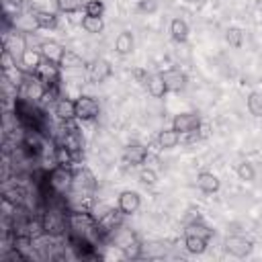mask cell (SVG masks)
<instances>
[{"label": "cell", "instance_id": "cell-6", "mask_svg": "<svg viewBox=\"0 0 262 262\" xmlns=\"http://www.w3.org/2000/svg\"><path fill=\"white\" fill-rule=\"evenodd\" d=\"M123 217H125V213L119 207H108L106 213L98 219V231L102 233V237L104 235H113L123 225Z\"/></svg>", "mask_w": 262, "mask_h": 262}, {"label": "cell", "instance_id": "cell-9", "mask_svg": "<svg viewBox=\"0 0 262 262\" xmlns=\"http://www.w3.org/2000/svg\"><path fill=\"white\" fill-rule=\"evenodd\" d=\"M225 250L227 254L235 258H246L252 252V242L244 235H227L225 237Z\"/></svg>", "mask_w": 262, "mask_h": 262}, {"label": "cell", "instance_id": "cell-11", "mask_svg": "<svg viewBox=\"0 0 262 262\" xmlns=\"http://www.w3.org/2000/svg\"><path fill=\"white\" fill-rule=\"evenodd\" d=\"M41 61H43V53L39 49H35V47H27L23 51V55L18 57V68L25 74H35L37 68L41 66Z\"/></svg>", "mask_w": 262, "mask_h": 262}, {"label": "cell", "instance_id": "cell-38", "mask_svg": "<svg viewBox=\"0 0 262 262\" xmlns=\"http://www.w3.org/2000/svg\"><path fill=\"white\" fill-rule=\"evenodd\" d=\"M156 8H158L156 0H139V2H137V10H139V12L151 14V12H156Z\"/></svg>", "mask_w": 262, "mask_h": 262}, {"label": "cell", "instance_id": "cell-32", "mask_svg": "<svg viewBox=\"0 0 262 262\" xmlns=\"http://www.w3.org/2000/svg\"><path fill=\"white\" fill-rule=\"evenodd\" d=\"M225 41L231 45V47H242V43H244V31L239 29V27H229L227 31H225Z\"/></svg>", "mask_w": 262, "mask_h": 262}, {"label": "cell", "instance_id": "cell-35", "mask_svg": "<svg viewBox=\"0 0 262 262\" xmlns=\"http://www.w3.org/2000/svg\"><path fill=\"white\" fill-rule=\"evenodd\" d=\"M84 14L102 16V14H104V2H102V0H86V4H84Z\"/></svg>", "mask_w": 262, "mask_h": 262}, {"label": "cell", "instance_id": "cell-18", "mask_svg": "<svg viewBox=\"0 0 262 262\" xmlns=\"http://www.w3.org/2000/svg\"><path fill=\"white\" fill-rule=\"evenodd\" d=\"M33 25L43 31H51L57 27V14L51 10H35L33 12Z\"/></svg>", "mask_w": 262, "mask_h": 262}, {"label": "cell", "instance_id": "cell-20", "mask_svg": "<svg viewBox=\"0 0 262 262\" xmlns=\"http://www.w3.org/2000/svg\"><path fill=\"white\" fill-rule=\"evenodd\" d=\"M196 186H199L205 194H215V192L221 188V182H219V178H217L213 172H199V176H196Z\"/></svg>", "mask_w": 262, "mask_h": 262}, {"label": "cell", "instance_id": "cell-37", "mask_svg": "<svg viewBox=\"0 0 262 262\" xmlns=\"http://www.w3.org/2000/svg\"><path fill=\"white\" fill-rule=\"evenodd\" d=\"M131 76H133V80H135L139 86H147L149 74H147L143 68H133V70H131Z\"/></svg>", "mask_w": 262, "mask_h": 262}, {"label": "cell", "instance_id": "cell-13", "mask_svg": "<svg viewBox=\"0 0 262 262\" xmlns=\"http://www.w3.org/2000/svg\"><path fill=\"white\" fill-rule=\"evenodd\" d=\"M88 76H90V80L92 82H96V84H102L104 80H108L111 76H113V66L106 61V59H94L90 66H88Z\"/></svg>", "mask_w": 262, "mask_h": 262}, {"label": "cell", "instance_id": "cell-8", "mask_svg": "<svg viewBox=\"0 0 262 262\" xmlns=\"http://www.w3.org/2000/svg\"><path fill=\"white\" fill-rule=\"evenodd\" d=\"M147 154H149L147 145L133 141V143L125 145V149H123V162H125L127 166H143Z\"/></svg>", "mask_w": 262, "mask_h": 262}, {"label": "cell", "instance_id": "cell-7", "mask_svg": "<svg viewBox=\"0 0 262 262\" xmlns=\"http://www.w3.org/2000/svg\"><path fill=\"white\" fill-rule=\"evenodd\" d=\"M35 74L41 78V82H43L45 86H59V80H61L59 63H53V61H49V59H43Z\"/></svg>", "mask_w": 262, "mask_h": 262}, {"label": "cell", "instance_id": "cell-29", "mask_svg": "<svg viewBox=\"0 0 262 262\" xmlns=\"http://www.w3.org/2000/svg\"><path fill=\"white\" fill-rule=\"evenodd\" d=\"M84 4L86 2H82V0H55L57 10L63 12V14H76L84 8Z\"/></svg>", "mask_w": 262, "mask_h": 262}, {"label": "cell", "instance_id": "cell-19", "mask_svg": "<svg viewBox=\"0 0 262 262\" xmlns=\"http://www.w3.org/2000/svg\"><path fill=\"white\" fill-rule=\"evenodd\" d=\"M39 51L43 53V59H49L53 63H59L61 57H63V53H66V49L57 41H41Z\"/></svg>", "mask_w": 262, "mask_h": 262}, {"label": "cell", "instance_id": "cell-33", "mask_svg": "<svg viewBox=\"0 0 262 262\" xmlns=\"http://www.w3.org/2000/svg\"><path fill=\"white\" fill-rule=\"evenodd\" d=\"M248 111L254 117H262V92H250L248 94Z\"/></svg>", "mask_w": 262, "mask_h": 262}, {"label": "cell", "instance_id": "cell-34", "mask_svg": "<svg viewBox=\"0 0 262 262\" xmlns=\"http://www.w3.org/2000/svg\"><path fill=\"white\" fill-rule=\"evenodd\" d=\"M186 233H194V235H201V237L209 239V237L213 235V229L207 227L203 221H196V223H190V225L186 227Z\"/></svg>", "mask_w": 262, "mask_h": 262}, {"label": "cell", "instance_id": "cell-2", "mask_svg": "<svg viewBox=\"0 0 262 262\" xmlns=\"http://www.w3.org/2000/svg\"><path fill=\"white\" fill-rule=\"evenodd\" d=\"M41 221H43V229L47 235L61 237L68 231V213L59 207L47 205L45 211L41 213Z\"/></svg>", "mask_w": 262, "mask_h": 262}, {"label": "cell", "instance_id": "cell-14", "mask_svg": "<svg viewBox=\"0 0 262 262\" xmlns=\"http://www.w3.org/2000/svg\"><path fill=\"white\" fill-rule=\"evenodd\" d=\"M53 115L59 121H72V119H76V100H72V98H68V96L61 94L53 102Z\"/></svg>", "mask_w": 262, "mask_h": 262}, {"label": "cell", "instance_id": "cell-26", "mask_svg": "<svg viewBox=\"0 0 262 262\" xmlns=\"http://www.w3.org/2000/svg\"><path fill=\"white\" fill-rule=\"evenodd\" d=\"M80 25H82V29H84L86 33H90V35H98V33H102V29H104L102 16H92V14H84L82 20H80Z\"/></svg>", "mask_w": 262, "mask_h": 262}, {"label": "cell", "instance_id": "cell-25", "mask_svg": "<svg viewBox=\"0 0 262 262\" xmlns=\"http://www.w3.org/2000/svg\"><path fill=\"white\" fill-rule=\"evenodd\" d=\"M145 88H147V92H149L154 98H162V96L168 92L162 74H151L149 80H147V86H145Z\"/></svg>", "mask_w": 262, "mask_h": 262}, {"label": "cell", "instance_id": "cell-16", "mask_svg": "<svg viewBox=\"0 0 262 262\" xmlns=\"http://www.w3.org/2000/svg\"><path fill=\"white\" fill-rule=\"evenodd\" d=\"M2 201L10 203L12 207H25L27 205V190H25V186L18 184V182L6 186L4 188V194H2Z\"/></svg>", "mask_w": 262, "mask_h": 262}, {"label": "cell", "instance_id": "cell-4", "mask_svg": "<svg viewBox=\"0 0 262 262\" xmlns=\"http://www.w3.org/2000/svg\"><path fill=\"white\" fill-rule=\"evenodd\" d=\"M100 113V104L96 98L88 96V94H80L76 98V119L80 123H88V121H94Z\"/></svg>", "mask_w": 262, "mask_h": 262}, {"label": "cell", "instance_id": "cell-27", "mask_svg": "<svg viewBox=\"0 0 262 262\" xmlns=\"http://www.w3.org/2000/svg\"><path fill=\"white\" fill-rule=\"evenodd\" d=\"M76 156L66 147V145H61V143H55V162H57V166H68V168H72L74 164H76Z\"/></svg>", "mask_w": 262, "mask_h": 262}, {"label": "cell", "instance_id": "cell-30", "mask_svg": "<svg viewBox=\"0 0 262 262\" xmlns=\"http://www.w3.org/2000/svg\"><path fill=\"white\" fill-rule=\"evenodd\" d=\"M235 174H237V178H239V180H244V182H252V180L256 178V170H254L252 162H248V160H244V162H239V164H237Z\"/></svg>", "mask_w": 262, "mask_h": 262}, {"label": "cell", "instance_id": "cell-36", "mask_svg": "<svg viewBox=\"0 0 262 262\" xmlns=\"http://www.w3.org/2000/svg\"><path fill=\"white\" fill-rule=\"evenodd\" d=\"M139 182H141V184H145V186L156 184V182H158V172H156L154 168L143 166V168H141V172H139Z\"/></svg>", "mask_w": 262, "mask_h": 262}, {"label": "cell", "instance_id": "cell-28", "mask_svg": "<svg viewBox=\"0 0 262 262\" xmlns=\"http://www.w3.org/2000/svg\"><path fill=\"white\" fill-rule=\"evenodd\" d=\"M59 68H63V70H80V68H84V59L76 51H68L66 49V53H63V57L59 61Z\"/></svg>", "mask_w": 262, "mask_h": 262}, {"label": "cell", "instance_id": "cell-5", "mask_svg": "<svg viewBox=\"0 0 262 262\" xmlns=\"http://www.w3.org/2000/svg\"><path fill=\"white\" fill-rule=\"evenodd\" d=\"M98 182H96V176L88 170V168H74V186H72V192H78V194H92L96 190Z\"/></svg>", "mask_w": 262, "mask_h": 262}, {"label": "cell", "instance_id": "cell-15", "mask_svg": "<svg viewBox=\"0 0 262 262\" xmlns=\"http://www.w3.org/2000/svg\"><path fill=\"white\" fill-rule=\"evenodd\" d=\"M117 207L125 213V215H133L139 211L141 207V196L135 192V190H123L117 199Z\"/></svg>", "mask_w": 262, "mask_h": 262}, {"label": "cell", "instance_id": "cell-23", "mask_svg": "<svg viewBox=\"0 0 262 262\" xmlns=\"http://www.w3.org/2000/svg\"><path fill=\"white\" fill-rule=\"evenodd\" d=\"M207 244H209V239H205V237H201V235H194V233H186V235H184V248H186L190 254H194V256L205 254Z\"/></svg>", "mask_w": 262, "mask_h": 262}, {"label": "cell", "instance_id": "cell-22", "mask_svg": "<svg viewBox=\"0 0 262 262\" xmlns=\"http://www.w3.org/2000/svg\"><path fill=\"white\" fill-rule=\"evenodd\" d=\"M4 49H8L14 57H20L23 51L27 49V39H25L23 35H16V33L6 35V37H4Z\"/></svg>", "mask_w": 262, "mask_h": 262}, {"label": "cell", "instance_id": "cell-17", "mask_svg": "<svg viewBox=\"0 0 262 262\" xmlns=\"http://www.w3.org/2000/svg\"><path fill=\"white\" fill-rule=\"evenodd\" d=\"M180 141H182V135H180L174 127H170V129H162V131L158 133V139H156V143H158L160 149H174Z\"/></svg>", "mask_w": 262, "mask_h": 262}, {"label": "cell", "instance_id": "cell-31", "mask_svg": "<svg viewBox=\"0 0 262 262\" xmlns=\"http://www.w3.org/2000/svg\"><path fill=\"white\" fill-rule=\"evenodd\" d=\"M121 252H123V258H127V260H137V258H141L143 246H141V242L135 237V239H131Z\"/></svg>", "mask_w": 262, "mask_h": 262}, {"label": "cell", "instance_id": "cell-12", "mask_svg": "<svg viewBox=\"0 0 262 262\" xmlns=\"http://www.w3.org/2000/svg\"><path fill=\"white\" fill-rule=\"evenodd\" d=\"M164 78V84L168 88V92H180L186 86V74L178 68H168L164 72H160Z\"/></svg>", "mask_w": 262, "mask_h": 262}, {"label": "cell", "instance_id": "cell-24", "mask_svg": "<svg viewBox=\"0 0 262 262\" xmlns=\"http://www.w3.org/2000/svg\"><path fill=\"white\" fill-rule=\"evenodd\" d=\"M170 35L176 43H184L188 39V25L182 18H172L170 23Z\"/></svg>", "mask_w": 262, "mask_h": 262}, {"label": "cell", "instance_id": "cell-1", "mask_svg": "<svg viewBox=\"0 0 262 262\" xmlns=\"http://www.w3.org/2000/svg\"><path fill=\"white\" fill-rule=\"evenodd\" d=\"M45 180H47V186L51 192L66 196L72 192V186H74V168L55 166L45 174Z\"/></svg>", "mask_w": 262, "mask_h": 262}, {"label": "cell", "instance_id": "cell-21", "mask_svg": "<svg viewBox=\"0 0 262 262\" xmlns=\"http://www.w3.org/2000/svg\"><path fill=\"white\" fill-rule=\"evenodd\" d=\"M133 47H135L133 33L121 31V33L117 35V39H115V51H117L119 55H129V53L133 51Z\"/></svg>", "mask_w": 262, "mask_h": 262}, {"label": "cell", "instance_id": "cell-39", "mask_svg": "<svg viewBox=\"0 0 262 262\" xmlns=\"http://www.w3.org/2000/svg\"><path fill=\"white\" fill-rule=\"evenodd\" d=\"M211 125L207 123V121H201L199 123V127H196V135H199V139H207V137H211Z\"/></svg>", "mask_w": 262, "mask_h": 262}, {"label": "cell", "instance_id": "cell-10", "mask_svg": "<svg viewBox=\"0 0 262 262\" xmlns=\"http://www.w3.org/2000/svg\"><path fill=\"white\" fill-rule=\"evenodd\" d=\"M199 123H201V117H199L196 113H178V115H174V119H172V127H174L180 135H186V133H190V131H196Z\"/></svg>", "mask_w": 262, "mask_h": 262}, {"label": "cell", "instance_id": "cell-3", "mask_svg": "<svg viewBox=\"0 0 262 262\" xmlns=\"http://www.w3.org/2000/svg\"><path fill=\"white\" fill-rule=\"evenodd\" d=\"M45 90H47V86L41 82V78L37 74H25L20 86L16 88V96L27 98L31 102H41V98L45 96Z\"/></svg>", "mask_w": 262, "mask_h": 262}]
</instances>
